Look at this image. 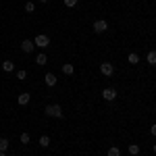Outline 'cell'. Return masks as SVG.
Segmentation results:
<instances>
[{
    "label": "cell",
    "mask_w": 156,
    "mask_h": 156,
    "mask_svg": "<svg viewBox=\"0 0 156 156\" xmlns=\"http://www.w3.org/2000/svg\"><path fill=\"white\" fill-rule=\"evenodd\" d=\"M146 60H148V65L156 67V50H150V52H148V56H146Z\"/></svg>",
    "instance_id": "cell-12"
},
{
    "label": "cell",
    "mask_w": 156,
    "mask_h": 156,
    "mask_svg": "<svg viewBox=\"0 0 156 156\" xmlns=\"http://www.w3.org/2000/svg\"><path fill=\"white\" fill-rule=\"evenodd\" d=\"M46 62H48V56H46L44 52H40V54L36 56V65H40V67H44Z\"/></svg>",
    "instance_id": "cell-10"
},
{
    "label": "cell",
    "mask_w": 156,
    "mask_h": 156,
    "mask_svg": "<svg viewBox=\"0 0 156 156\" xmlns=\"http://www.w3.org/2000/svg\"><path fill=\"white\" fill-rule=\"evenodd\" d=\"M102 98H104L106 102L117 100V90H115V87H104V90H102Z\"/></svg>",
    "instance_id": "cell-5"
},
{
    "label": "cell",
    "mask_w": 156,
    "mask_h": 156,
    "mask_svg": "<svg viewBox=\"0 0 156 156\" xmlns=\"http://www.w3.org/2000/svg\"><path fill=\"white\" fill-rule=\"evenodd\" d=\"M106 156H121L119 146H110V148H108V152H106Z\"/></svg>",
    "instance_id": "cell-13"
},
{
    "label": "cell",
    "mask_w": 156,
    "mask_h": 156,
    "mask_svg": "<svg viewBox=\"0 0 156 156\" xmlns=\"http://www.w3.org/2000/svg\"><path fill=\"white\" fill-rule=\"evenodd\" d=\"M65 6L67 9H75L77 6V0H65Z\"/></svg>",
    "instance_id": "cell-20"
},
{
    "label": "cell",
    "mask_w": 156,
    "mask_h": 156,
    "mask_svg": "<svg viewBox=\"0 0 156 156\" xmlns=\"http://www.w3.org/2000/svg\"><path fill=\"white\" fill-rule=\"evenodd\" d=\"M56 81H58V79H56V75H54V73H46V75H44V83L48 85V87H54Z\"/></svg>",
    "instance_id": "cell-7"
},
{
    "label": "cell",
    "mask_w": 156,
    "mask_h": 156,
    "mask_svg": "<svg viewBox=\"0 0 156 156\" xmlns=\"http://www.w3.org/2000/svg\"><path fill=\"white\" fill-rule=\"evenodd\" d=\"M0 156H9V154H6V152H0Z\"/></svg>",
    "instance_id": "cell-23"
},
{
    "label": "cell",
    "mask_w": 156,
    "mask_h": 156,
    "mask_svg": "<svg viewBox=\"0 0 156 156\" xmlns=\"http://www.w3.org/2000/svg\"><path fill=\"white\" fill-rule=\"evenodd\" d=\"M92 29H94L96 34H104V31L108 29V23L104 21V19H96V21H94V25H92Z\"/></svg>",
    "instance_id": "cell-4"
},
{
    "label": "cell",
    "mask_w": 156,
    "mask_h": 156,
    "mask_svg": "<svg viewBox=\"0 0 156 156\" xmlns=\"http://www.w3.org/2000/svg\"><path fill=\"white\" fill-rule=\"evenodd\" d=\"M19 140H21V144H29V142H31L29 133H21V137H19Z\"/></svg>",
    "instance_id": "cell-19"
},
{
    "label": "cell",
    "mask_w": 156,
    "mask_h": 156,
    "mask_svg": "<svg viewBox=\"0 0 156 156\" xmlns=\"http://www.w3.org/2000/svg\"><path fill=\"white\" fill-rule=\"evenodd\" d=\"M34 48H36L34 40H23V42H21V50H23L25 54H31V52H34Z\"/></svg>",
    "instance_id": "cell-6"
},
{
    "label": "cell",
    "mask_w": 156,
    "mask_h": 156,
    "mask_svg": "<svg viewBox=\"0 0 156 156\" xmlns=\"http://www.w3.org/2000/svg\"><path fill=\"white\" fill-rule=\"evenodd\" d=\"M40 146H42V148H48L50 146V137L48 135H42V137H40Z\"/></svg>",
    "instance_id": "cell-16"
},
{
    "label": "cell",
    "mask_w": 156,
    "mask_h": 156,
    "mask_svg": "<svg viewBox=\"0 0 156 156\" xmlns=\"http://www.w3.org/2000/svg\"><path fill=\"white\" fill-rule=\"evenodd\" d=\"M127 60H129V62H131V65H137V62H140V56H137V54H135V52H131V54H129V56H127Z\"/></svg>",
    "instance_id": "cell-17"
},
{
    "label": "cell",
    "mask_w": 156,
    "mask_h": 156,
    "mask_svg": "<svg viewBox=\"0 0 156 156\" xmlns=\"http://www.w3.org/2000/svg\"><path fill=\"white\" fill-rule=\"evenodd\" d=\"M34 44H36V48H42V50H46L50 46V37L46 36V34H37L36 40H34Z\"/></svg>",
    "instance_id": "cell-1"
},
{
    "label": "cell",
    "mask_w": 156,
    "mask_h": 156,
    "mask_svg": "<svg viewBox=\"0 0 156 156\" xmlns=\"http://www.w3.org/2000/svg\"><path fill=\"white\" fill-rule=\"evenodd\" d=\"M25 77H27V71H25V69L17 71V79H25Z\"/></svg>",
    "instance_id": "cell-21"
},
{
    "label": "cell",
    "mask_w": 156,
    "mask_h": 156,
    "mask_svg": "<svg viewBox=\"0 0 156 156\" xmlns=\"http://www.w3.org/2000/svg\"><path fill=\"white\" fill-rule=\"evenodd\" d=\"M127 152H129L131 156H137V154H140V146H137V144H131L129 148H127Z\"/></svg>",
    "instance_id": "cell-15"
},
{
    "label": "cell",
    "mask_w": 156,
    "mask_h": 156,
    "mask_svg": "<svg viewBox=\"0 0 156 156\" xmlns=\"http://www.w3.org/2000/svg\"><path fill=\"white\" fill-rule=\"evenodd\" d=\"M150 133H152V135H156V123L152 125V127H150Z\"/></svg>",
    "instance_id": "cell-22"
},
{
    "label": "cell",
    "mask_w": 156,
    "mask_h": 156,
    "mask_svg": "<svg viewBox=\"0 0 156 156\" xmlns=\"http://www.w3.org/2000/svg\"><path fill=\"white\" fill-rule=\"evenodd\" d=\"M152 150H154V154H156V144H154V146H152Z\"/></svg>",
    "instance_id": "cell-24"
},
{
    "label": "cell",
    "mask_w": 156,
    "mask_h": 156,
    "mask_svg": "<svg viewBox=\"0 0 156 156\" xmlns=\"http://www.w3.org/2000/svg\"><path fill=\"white\" fill-rule=\"evenodd\" d=\"M25 12H36V4L34 2H27L25 4Z\"/></svg>",
    "instance_id": "cell-18"
},
{
    "label": "cell",
    "mask_w": 156,
    "mask_h": 156,
    "mask_svg": "<svg viewBox=\"0 0 156 156\" xmlns=\"http://www.w3.org/2000/svg\"><path fill=\"white\" fill-rule=\"evenodd\" d=\"M100 73H102L104 77H112V75H115V67H112V62H100Z\"/></svg>",
    "instance_id": "cell-3"
},
{
    "label": "cell",
    "mask_w": 156,
    "mask_h": 156,
    "mask_svg": "<svg viewBox=\"0 0 156 156\" xmlns=\"http://www.w3.org/2000/svg\"><path fill=\"white\" fill-rule=\"evenodd\" d=\"M9 150V137H0V152Z\"/></svg>",
    "instance_id": "cell-14"
},
{
    "label": "cell",
    "mask_w": 156,
    "mask_h": 156,
    "mask_svg": "<svg viewBox=\"0 0 156 156\" xmlns=\"http://www.w3.org/2000/svg\"><path fill=\"white\" fill-rule=\"evenodd\" d=\"M29 100H31V96H29L27 92H23V94H19V96H17V104H19V106H27V104H29Z\"/></svg>",
    "instance_id": "cell-8"
},
{
    "label": "cell",
    "mask_w": 156,
    "mask_h": 156,
    "mask_svg": "<svg viewBox=\"0 0 156 156\" xmlns=\"http://www.w3.org/2000/svg\"><path fill=\"white\" fill-rule=\"evenodd\" d=\"M40 2H48V0H40Z\"/></svg>",
    "instance_id": "cell-25"
},
{
    "label": "cell",
    "mask_w": 156,
    "mask_h": 156,
    "mask_svg": "<svg viewBox=\"0 0 156 156\" xmlns=\"http://www.w3.org/2000/svg\"><path fill=\"white\" fill-rule=\"evenodd\" d=\"M46 115L52 117V119H62V108L58 104H48L46 106Z\"/></svg>",
    "instance_id": "cell-2"
},
{
    "label": "cell",
    "mask_w": 156,
    "mask_h": 156,
    "mask_svg": "<svg viewBox=\"0 0 156 156\" xmlns=\"http://www.w3.org/2000/svg\"><path fill=\"white\" fill-rule=\"evenodd\" d=\"M2 71L4 73L15 71V62H12V60H4V62H2Z\"/></svg>",
    "instance_id": "cell-9"
},
{
    "label": "cell",
    "mask_w": 156,
    "mask_h": 156,
    "mask_svg": "<svg viewBox=\"0 0 156 156\" xmlns=\"http://www.w3.org/2000/svg\"><path fill=\"white\" fill-rule=\"evenodd\" d=\"M62 73L69 77V75H73V73H75V67H73L71 62H65V65H62Z\"/></svg>",
    "instance_id": "cell-11"
}]
</instances>
